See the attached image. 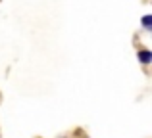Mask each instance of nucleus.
Instances as JSON below:
<instances>
[{"mask_svg":"<svg viewBox=\"0 0 152 138\" xmlns=\"http://www.w3.org/2000/svg\"><path fill=\"white\" fill-rule=\"evenodd\" d=\"M139 61L142 65H148L152 61V52L150 50H139Z\"/></svg>","mask_w":152,"mask_h":138,"instance_id":"obj_1","label":"nucleus"},{"mask_svg":"<svg viewBox=\"0 0 152 138\" xmlns=\"http://www.w3.org/2000/svg\"><path fill=\"white\" fill-rule=\"evenodd\" d=\"M142 27H145V31H152V15L142 17Z\"/></svg>","mask_w":152,"mask_h":138,"instance_id":"obj_2","label":"nucleus"}]
</instances>
